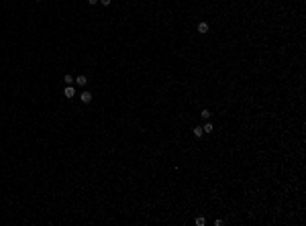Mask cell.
I'll list each match as a JSON object with an SVG mask.
<instances>
[{"mask_svg": "<svg viewBox=\"0 0 306 226\" xmlns=\"http://www.w3.org/2000/svg\"><path fill=\"white\" fill-rule=\"evenodd\" d=\"M80 100H82V104H90V102H92V94H90V92H82V94H80Z\"/></svg>", "mask_w": 306, "mask_h": 226, "instance_id": "6da1fadb", "label": "cell"}, {"mask_svg": "<svg viewBox=\"0 0 306 226\" xmlns=\"http://www.w3.org/2000/svg\"><path fill=\"white\" fill-rule=\"evenodd\" d=\"M73 84H78V86L84 88L86 84H88V78H86V75H78V78H73Z\"/></svg>", "mask_w": 306, "mask_h": 226, "instance_id": "7a4b0ae2", "label": "cell"}, {"mask_svg": "<svg viewBox=\"0 0 306 226\" xmlns=\"http://www.w3.org/2000/svg\"><path fill=\"white\" fill-rule=\"evenodd\" d=\"M63 94H65V98H73V96H76V88H73V86H65V88H63Z\"/></svg>", "mask_w": 306, "mask_h": 226, "instance_id": "3957f363", "label": "cell"}, {"mask_svg": "<svg viewBox=\"0 0 306 226\" xmlns=\"http://www.w3.org/2000/svg\"><path fill=\"white\" fill-rule=\"evenodd\" d=\"M198 33H202V35L208 33V22H200V25H198Z\"/></svg>", "mask_w": 306, "mask_h": 226, "instance_id": "277c9868", "label": "cell"}, {"mask_svg": "<svg viewBox=\"0 0 306 226\" xmlns=\"http://www.w3.org/2000/svg\"><path fill=\"white\" fill-rule=\"evenodd\" d=\"M200 116H202L204 120H210V116H212V114H210V110H208V108H204V110L200 112Z\"/></svg>", "mask_w": 306, "mask_h": 226, "instance_id": "5b68a950", "label": "cell"}, {"mask_svg": "<svg viewBox=\"0 0 306 226\" xmlns=\"http://www.w3.org/2000/svg\"><path fill=\"white\" fill-rule=\"evenodd\" d=\"M202 130H204V133H208V135H212V130H214V128H212V122H206V124L202 126Z\"/></svg>", "mask_w": 306, "mask_h": 226, "instance_id": "8992f818", "label": "cell"}, {"mask_svg": "<svg viewBox=\"0 0 306 226\" xmlns=\"http://www.w3.org/2000/svg\"><path fill=\"white\" fill-rule=\"evenodd\" d=\"M202 135H204V130H202V126H196V128H194V137H196V139H200Z\"/></svg>", "mask_w": 306, "mask_h": 226, "instance_id": "52a82bcc", "label": "cell"}, {"mask_svg": "<svg viewBox=\"0 0 306 226\" xmlns=\"http://www.w3.org/2000/svg\"><path fill=\"white\" fill-rule=\"evenodd\" d=\"M63 82H65V86H72L73 84V78L70 75V73H65V78H63Z\"/></svg>", "mask_w": 306, "mask_h": 226, "instance_id": "ba28073f", "label": "cell"}, {"mask_svg": "<svg viewBox=\"0 0 306 226\" xmlns=\"http://www.w3.org/2000/svg\"><path fill=\"white\" fill-rule=\"evenodd\" d=\"M196 224H198V226H204V224H206V220L200 216V218H196Z\"/></svg>", "mask_w": 306, "mask_h": 226, "instance_id": "9c48e42d", "label": "cell"}, {"mask_svg": "<svg viewBox=\"0 0 306 226\" xmlns=\"http://www.w3.org/2000/svg\"><path fill=\"white\" fill-rule=\"evenodd\" d=\"M110 2H112V0H100V4H102V6H110Z\"/></svg>", "mask_w": 306, "mask_h": 226, "instance_id": "30bf717a", "label": "cell"}, {"mask_svg": "<svg viewBox=\"0 0 306 226\" xmlns=\"http://www.w3.org/2000/svg\"><path fill=\"white\" fill-rule=\"evenodd\" d=\"M98 2H100V0H88V4H90V6H96Z\"/></svg>", "mask_w": 306, "mask_h": 226, "instance_id": "8fae6325", "label": "cell"}, {"mask_svg": "<svg viewBox=\"0 0 306 226\" xmlns=\"http://www.w3.org/2000/svg\"><path fill=\"white\" fill-rule=\"evenodd\" d=\"M37 2H41V0H37Z\"/></svg>", "mask_w": 306, "mask_h": 226, "instance_id": "7c38bea8", "label": "cell"}]
</instances>
